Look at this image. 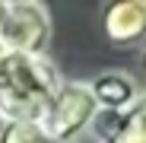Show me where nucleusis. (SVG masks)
Instances as JSON below:
<instances>
[{
  "label": "nucleus",
  "instance_id": "1",
  "mask_svg": "<svg viewBox=\"0 0 146 143\" xmlns=\"http://www.w3.org/2000/svg\"><path fill=\"white\" fill-rule=\"evenodd\" d=\"M60 86L64 80L57 67L44 54H3L0 57V118L41 121Z\"/></svg>",
  "mask_w": 146,
  "mask_h": 143
},
{
  "label": "nucleus",
  "instance_id": "2",
  "mask_svg": "<svg viewBox=\"0 0 146 143\" xmlns=\"http://www.w3.org/2000/svg\"><path fill=\"white\" fill-rule=\"evenodd\" d=\"M51 41V16L44 3L16 0L7 3L0 22V48L3 54H44Z\"/></svg>",
  "mask_w": 146,
  "mask_h": 143
},
{
  "label": "nucleus",
  "instance_id": "3",
  "mask_svg": "<svg viewBox=\"0 0 146 143\" xmlns=\"http://www.w3.org/2000/svg\"><path fill=\"white\" fill-rule=\"evenodd\" d=\"M95 114H99V105L89 92V83H64L51 99L48 111L41 114V127L48 130L51 140L70 143L86 127H92Z\"/></svg>",
  "mask_w": 146,
  "mask_h": 143
},
{
  "label": "nucleus",
  "instance_id": "4",
  "mask_svg": "<svg viewBox=\"0 0 146 143\" xmlns=\"http://www.w3.org/2000/svg\"><path fill=\"white\" fill-rule=\"evenodd\" d=\"M102 29L111 45H137L146 38V0H121L108 3Z\"/></svg>",
  "mask_w": 146,
  "mask_h": 143
},
{
  "label": "nucleus",
  "instance_id": "5",
  "mask_svg": "<svg viewBox=\"0 0 146 143\" xmlns=\"http://www.w3.org/2000/svg\"><path fill=\"white\" fill-rule=\"evenodd\" d=\"M89 92L99 111H127L137 99H140V86L130 73L124 70H108V73H99L89 83Z\"/></svg>",
  "mask_w": 146,
  "mask_h": 143
},
{
  "label": "nucleus",
  "instance_id": "6",
  "mask_svg": "<svg viewBox=\"0 0 146 143\" xmlns=\"http://www.w3.org/2000/svg\"><path fill=\"white\" fill-rule=\"evenodd\" d=\"M92 124H99L105 143H111L117 137H143L146 140V95H140L127 111H99Z\"/></svg>",
  "mask_w": 146,
  "mask_h": 143
},
{
  "label": "nucleus",
  "instance_id": "7",
  "mask_svg": "<svg viewBox=\"0 0 146 143\" xmlns=\"http://www.w3.org/2000/svg\"><path fill=\"white\" fill-rule=\"evenodd\" d=\"M0 143H57L48 137L41 121H7L0 130Z\"/></svg>",
  "mask_w": 146,
  "mask_h": 143
},
{
  "label": "nucleus",
  "instance_id": "8",
  "mask_svg": "<svg viewBox=\"0 0 146 143\" xmlns=\"http://www.w3.org/2000/svg\"><path fill=\"white\" fill-rule=\"evenodd\" d=\"M111 143H146L143 137H117V140H111Z\"/></svg>",
  "mask_w": 146,
  "mask_h": 143
},
{
  "label": "nucleus",
  "instance_id": "9",
  "mask_svg": "<svg viewBox=\"0 0 146 143\" xmlns=\"http://www.w3.org/2000/svg\"><path fill=\"white\" fill-rule=\"evenodd\" d=\"M3 13H7V0H0V22H3Z\"/></svg>",
  "mask_w": 146,
  "mask_h": 143
},
{
  "label": "nucleus",
  "instance_id": "10",
  "mask_svg": "<svg viewBox=\"0 0 146 143\" xmlns=\"http://www.w3.org/2000/svg\"><path fill=\"white\" fill-rule=\"evenodd\" d=\"M3 124H7V121H3V118H0V130H3Z\"/></svg>",
  "mask_w": 146,
  "mask_h": 143
},
{
  "label": "nucleus",
  "instance_id": "11",
  "mask_svg": "<svg viewBox=\"0 0 146 143\" xmlns=\"http://www.w3.org/2000/svg\"><path fill=\"white\" fill-rule=\"evenodd\" d=\"M0 57H3V48H0Z\"/></svg>",
  "mask_w": 146,
  "mask_h": 143
},
{
  "label": "nucleus",
  "instance_id": "12",
  "mask_svg": "<svg viewBox=\"0 0 146 143\" xmlns=\"http://www.w3.org/2000/svg\"><path fill=\"white\" fill-rule=\"evenodd\" d=\"M143 61H146V57H143Z\"/></svg>",
  "mask_w": 146,
  "mask_h": 143
}]
</instances>
